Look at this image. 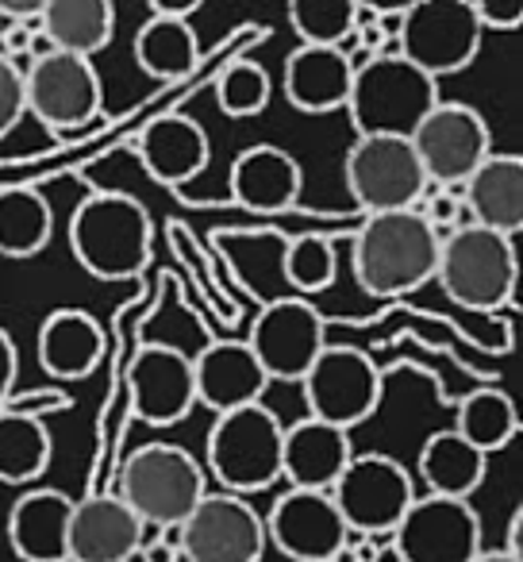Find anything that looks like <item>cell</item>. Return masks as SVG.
<instances>
[{
  "label": "cell",
  "mask_w": 523,
  "mask_h": 562,
  "mask_svg": "<svg viewBox=\"0 0 523 562\" xmlns=\"http://www.w3.org/2000/svg\"><path fill=\"white\" fill-rule=\"evenodd\" d=\"M139 158L150 178L162 186H189L208 166V135L196 120L170 112V116H158L143 127Z\"/></svg>",
  "instance_id": "d4e9b609"
},
{
  "label": "cell",
  "mask_w": 523,
  "mask_h": 562,
  "mask_svg": "<svg viewBox=\"0 0 523 562\" xmlns=\"http://www.w3.org/2000/svg\"><path fill=\"white\" fill-rule=\"evenodd\" d=\"M458 193L469 224L512 239L523 227V158L489 155Z\"/></svg>",
  "instance_id": "603a6c76"
},
{
  "label": "cell",
  "mask_w": 523,
  "mask_h": 562,
  "mask_svg": "<svg viewBox=\"0 0 523 562\" xmlns=\"http://www.w3.org/2000/svg\"><path fill=\"white\" fill-rule=\"evenodd\" d=\"M354 459L351 431H339L331 424H320L305 416L300 424L285 428L282 443V477L289 490L305 493H331L346 462Z\"/></svg>",
  "instance_id": "44dd1931"
},
{
  "label": "cell",
  "mask_w": 523,
  "mask_h": 562,
  "mask_svg": "<svg viewBox=\"0 0 523 562\" xmlns=\"http://www.w3.org/2000/svg\"><path fill=\"white\" fill-rule=\"evenodd\" d=\"M397 562H474L481 554V516L469 501L416 493L393 531Z\"/></svg>",
  "instance_id": "9a60e30c"
},
{
  "label": "cell",
  "mask_w": 523,
  "mask_h": 562,
  "mask_svg": "<svg viewBox=\"0 0 523 562\" xmlns=\"http://www.w3.org/2000/svg\"><path fill=\"white\" fill-rule=\"evenodd\" d=\"M216 104L224 116L250 120L258 112H266L270 104V74L250 58L224 66L216 78Z\"/></svg>",
  "instance_id": "836d02e7"
},
{
  "label": "cell",
  "mask_w": 523,
  "mask_h": 562,
  "mask_svg": "<svg viewBox=\"0 0 523 562\" xmlns=\"http://www.w3.org/2000/svg\"><path fill=\"white\" fill-rule=\"evenodd\" d=\"M208 493L201 462L178 443H143L120 467L116 497L147 528H181Z\"/></svg>",
  "instance_id": "277c9868"
},
{
  "label": "cell",
  "mask_w": 523,
  "mask_h": 562,
  "mask_svg": "<svg viewBox=\"0 0 523 562\" xmlns=\"http://www.w3.org/2000/svg\"><path fill=\"white\" fill-rule=\"evenodd\" d=\"M489 459L466 443L458 431H435L420 447V477L431 497L469 501L485 482Z\"/></svg>",
  "instance_id": "83f0119b"
},
{
  "label": "cell",
  "mask_w": 523,
  "mask_h": 562,
  "mask_svg": "<svg viewBox=\"0 0 523 562\" xmlns=\"http://www.w3.org/2000/svg\"><path fill=\"white\" fill-rule=\"evenodd\" d=\"M481 24L469 0H420L405 4L397 27V55L431 81L466 70L481 50Z\"/></svg>",
  "instance_id": "52a82bcc"
},
{
  "label": "cell",
  "mask_w": 523,
  "mask_h": 562,
  "mask_svg": "<svg viewBox=\"0 0 523 562\" xmlns=\"http://www.w3.org/2000/svg\"><path fill=\"white\" fill-rule=\"evenodd\" d=\"M135 63L158 81H181L201 63V40L189 20L150 16L135 35Z\"/></svg>",
  "instance_id": "f546056e"
},
{
  "label": "cell",
  "mask_w": 523,
  "mask_h": 562,
  "mask_svg": "<svg viewBox=\"0 0 523 562\" xmlns=\"http://www.w3.org/2000/svg\"><path fill=\"white\" fill-rule=\"evenodd\" d=\"M439 247L443 232H435L420 209L366 216L351 247L354 278L369 297H405L435 281Z\"/></svg>",
  "instance_id": "6da1fadb"
},
{
  "label": "cell",
  "mask_w": 523,
  "mask_h": 562,
  "mask_svg": "<svg viewBox=\"0 0 523 562\" xmlns=\"http://www.w3.org/2000/svg\"><path fill=\"white\" fill-rule=\"evenodd\" d=\"M55 235V209L32 186H0V255L35 258Z\"/></svg>",
  "instance_id": "f1b7e54d"
},
{
  "label": "cell",
  "mask_w": 523,
  "mask_h": 562,
  "mask_svg": "<svg viewBox=\"0 0 523 562\" xmlns=\"http://www.w3.org/2000/svg\"><path fill=\"white\" fill-rule=\"evenodd\" d=\"M474 562H523V559H512V554H508L504 547H500V551H481Z\"/></svg>",
  "instance_id": "7bdbcfd3"
},
{
  "label": "cell",
  "mask_w": 523,
  "mask_h": 562,
  "mask_svg": "<svg viewBox=\"0 0 523 562\" xmlns=\"http://www.w3.org/2000/svg\"><path fill=\"white\" fill-rule=\"evenodd\" d=\"M104 359V328L86 308H55L39 328V362L58 382L96 374Z\"/></svg>",
  "instance_id": "484cf974"
},
{
  "label": "cell",
  "mask_w": 523,
  "mask_h": 562,
  "mask_svg": "<svg viewBox=\"0 0 523 562\" xmlns=\"http://www.w3.org/2000/svg\"><path fill=\"white\" fill-rule=\"evenodd\" d=\"M16 374H20V355H16V344L4 328H0V413L9 405L12 390H16Z\"/></svg>",
  "instance_id": "74e56055"
},
{
  "label": "cell",
  "mask_w": 523,
  "mask_h": 562,
  "mask_svg": "<svg viewBox=\"0 0 523 562\" xmlns=\"http://www.w3.org/2000/svg\"><path fill=\"white\" fill-rule=\"evenodd\" d=\"M420 216L428 220V224L439 232V224H454V220L466 216V212H462V201H458V196H454L451 189H443V196H435V201L428 204V212H420Z\"/></svg>",
  "instance_id": "f35d334b"
},
{
  "label": "cell",
  "mask_w": 523,
  "mask_h": 562,
  "mask_svg": "<svg viewBox=\"0 0 523 562\" xmlns=\"http://www.w3.org/2000/svg\"><path fill=\"white\" fill-rule=\"evenodd\" d=\"M143 562H178V543H170V539H158V543L143 547Z\"/></svg>",
  "instance_id": "b9f144b4"
},
{
  "label": "cell",
  "mask_w": 523,
  "mask_h": 562,
  "mask_svg": "<svg viewBox=\"0 0 523 562\" xmlns=\"http://www.w3.org/2000/svg\"><path fill=\"white\" fill-rule=\"evenodd\" d=\"M201 9V0H155L150 16H170V20H189V12Z\"/></svg>",
  "instance_id": "ab89813d"
},
{
  "label": "cell",
  "mask_w": 523,
  "mask_h": 562,
  "mask_svg": "<svg viewBox=\"0 0 523 562\" xmlns=\"http://www.w3.org/2000/svg\"><path fill=\"white\" fill-rule=\"evenodd\" d=\"M285 424L266 405H247L216 416L208 431V470L224 493L247 497L282 482Z\"/></svg>",
  "instance_id": "8992f818"
},
{
  "label": "cell",
  "mask_w": 523,
  "mask_h": 562,
  "mask_svg": "<svg viewBox=\"0 0 523 562\" xmlns=\"http://www.w3.org/2000/svg\"><path fill=\"white\" fill-rule=\"evenodd\" d=\"M116 9L109 0H47L39 16V35L50 50L93 58L112 43Z\"/></svg>",
  "instance_id": "4316f807"
},
{
  "label": "cell",
  "mask_w": 523,
  "mask_h": 562,
  "mask_svg": "<svg viewBox=\"0 0 523 562\" xmlns=\"http://www.w3.org/2000/svg\"><path fill=\"white\" fill-rule=\"evenodd\" d=\"M50 431L39 416L4 408L0 413V482L9 485H32L50 467Z\"/></svg>",
  "instance_id": "4dcf8cb0"
},
{
  "label": "cell",
  "mask_w": 523,
  "mask_h": 562,
  "mask_svg": "<svg viewBox=\"0 0 523 562\" xmlns=\"http://www.w3.org/2000/svg\"><path fill=\"white\" fill-rule=\"evenodd\" d=\"M24 112H27L24 70H20V63L4 58V50H0V139H4V135L24 120Z\"/></svg>",
  "instance_id": "d590c367"
},
{
  "label": "cell",
  "mask_w": 523,
  "mask_h": 562,
  "mask_svg": "<svg viewBox=\"0 0 523 562\" xmlns=\"http://www.w3.org/2000/svg\"><path fill=\"white\" fill-rule=\"evenodd\" d=\"M343 173L346 193L366 216L412 212L428 193V178L408 139H359L346 150Z\"/></svg>",
  "instance_id": "8fae6325"
},
{
  "label": "cell",
  "mask_w": 523,
  "mask_h": 562,
  "mask_svg": "<svg viewBox=\"0 0 523 562\" xmlns=\"http://www.w3.org/2000/svg\"><path fill=\"white\" fill-rule=\"evenodd\" d=\"M193 385L196 405L224 416L235 413V408L262 405L270 378L262 374L258 359L250 355L247 339H216L193 359Z\"/></svg>",
  "instance_id": "d6986e66"
},
{
  "label": "cell",
  "mask_w": 523,
  "mask_h": 562,
  "mask_svg": "<svg viewBox=\"0 0 523 562\" xmlns=\"http://www.w3.org/2000/svg\"><path fill=\"white\" fill-rule=\"evenodd\" d=\"M132 413L150 428H173L196 405L193 359L178 347L147 344L132 362Z\"/></svg>",
  "instance_id": "e0dca14e"
},
{
  "label": "cell",
  "mask_w": 523,
  "mask_h": 562,
  "mask_svg": "<svg viewBox=\"0 0 523 562\" xmlns=\"http://www.w3.org/2000/svg\"><path fill=\"white\" fill-rule=\"evenodd\" d=\"M262 520L266 543H274L289 562H343L351 547V531L328 493L289 490Z\"/></svg>",
  "instance_id": "2e32d148"
},
{
  "label": "cell",
  "mask_w": 523,
  "mask_h": 562,
  "mask_svg": "<svg viewBox=\"0 0 523 562\" xmlns=\"http://www.w3.org/2000/svg\"><path fill=\"white\" fill-rule=\"evenodd\" d=\"M439 101V81L400 55H369L366 63H354L346 112L359 139H412Z\"/></svg>",
  "instance_id": "3957f363"
},
{
  "label": "cell",
  "mask_w": 523,
  "mask_h": 562,
  "mask_svg": "<svg viewBox=\"0 0 523 562\" xmlns=\"http://www.w3.org/2000/svg\"><path fill=\"white\" fill-rule=\"evenodd\" d=\"M143 547L147 524L116 493H93L73 505L66 562H135Z\"/></svg>",
  "instance_id": "ac0fdd59"
},
{
  "label": "cell",
  "mask_w": 523,
  "mask_h": 562,
  "mask_svg": "<svg viewBox=\"0 0 523 562\" xmlns=\"http://www.w3.org/2000/svg\"><path fill=\"white\" fill-rule=\"evenodd\" d=\"M24 104L50 132H78L93 124L104 104V86L93 58L62 55V50L32 58L24 70Z\"/></svg>",
  "instance_id": "30bf717a"
},
{
  "label": "cell",
  "mask_w": 523,
  "mask_h": 562,
  "mask_svg": "<svg viewBox=\"0 0 523 562\" xmlns=\"http://www.w3.org/2000/svg\"><path fill=\"white\" fill-rule=\"evenodd\" d=\"M481 32H515L523 24L520 0H469Z\"/></svg>",
  "instance_id": "8d00e7d4"
},
{
  "label": "cell",
  "mask_w": 523,
  "mask_h": 562,
  "mask_svg": "<svg viewBox=\"0 0 523 562\" xmlns=\"http://www.w3.org/2000/svg\"><path fill=\"white\" fill-rule=\"evenodd\" d=\"M247 347L270 382H305L328 347V324L320 308L300 297L270 301L250 324Z\"/></svg>",
  "instance_id": "7c38bea8"
},
{
  "label": "cell",
  "mask_w": 523,
  "mask_h": 562,
  "mask_svg": "<svg viewBox=\"0 0 523 562\" xmlns=\"http://www.w3.org/2000/svg\"><path fill=\"white\" fill-rule=\"evenodd\" d=\"M147 209L127 193H89L70 216V250L78 266L96 281H132L150 258Z\"/></svg>",
  "instance_id": "7a4b0ae2"
},
{
  "label": "cell",
  "mask_w": 523,
  "mask_h": 562,
  "mask_svg": "<svg viewBox=\"0 0 523 562\" xmlns=\"http://www.w3.org/2000/svg\"><path fill=\"white\" fill-rule=\"evenodd\" d=\"M300 189H305L300 162L270 143L247 147L231 166V201L258 216H282L297 209Z\"/></svg>",
  "instance_id": "ffe728a7"
},
{
  "label": "cell",
  "mask_w": 523,
  "mask_h": 562,
  "mask_svg": "<svg viewBox=\"0 0 523 562\" xmlns=\"http://www.w3.org/2000/svg\"><path fill=\"white\" fill-rule=\"evenodd\" d=\"M289 24L300 47L343 50V43L354 40V0H293Z\"/></svg>",
  "instance_id": "d6a6232c"
},
{
  "label": "cell",
  "mask_w": 523,
  "mask_h": 562,
  "mask_svg": "<svg viewBox=\"0 0 523 562\" xmlns=\"http://www.w3.org/2000/svg\"><path fill=\"white\" fill-rule=\"evenodd\" d=\"M339 270V255L336 243L323 239V235H297V239L285 247L282 258V273L293 290L300 293H320L336 281Z\"/></svg>",
  "instance_id": "e575fe53"
},
{
  "label": "cell",
  "mask_w": 523,
  "mask_h": 562,
  "mask_svg": "<svg viewBox=\"0 0 523 562\" xmlns=\"http://www.w3.org/2000/svg\"><path fill=\"white\" fill-rule=\"evenodd\" d=\"M515 278H520V262H515V247L508 235L462 224L439 247L435 281L454 305L469 313H492V308L512 305Z\"/></svg>",
  "instance_id": "5b68a950"
},
{
  "label": "cell",
  "mask_w": 523,
  "mask_h": 562,
  "mask_svg": "<svg viewBox=\"0 0 523 562\" xmlns=\"http://www.w3.org/2000/svg\"><path fill=\"white\" fill-rule=\"evenodd\" d=\"M451 431H458L474 451L489 459L492 451H504L520 436V413L504 390H474L469 397H462Z\"/></svg>",
  "instance_id": "1f68e13d"
},
{
  "label": "cell",
  "mask_w": 523,
  "mask_h": 562,
  "mask_svg": "<svg viewBox=\"0 0 523 562\" xmlns=\"http://www.w3.org/2000/svg\"><path fill=\"white\" fill-rule=\"evenodd\" d=\"M328 497L336 501L351 536L377 539L397 531V524L412 508L416 490H412V474L393 454L369 451V454H354L346 462V470L331 485Z\"/></svg>",
  "instance_id": "ba28073f"
},
{
  "label": "cell",
  "mask_w": 523,
  "mask_h": 562,
  "mask_svg": "<svg viewBox=\"0 0 523 562\" xmlns=\"http://www.w3.org/2000/svg\"><path fill=\"white\" fill-rule=\"evenodd\" d=\"M73 501L62 490H27L9 513V543L24 562H66Z\"/></svg>",
  "instance_id": "cb8c5ba5"
},
{
  "label": "cell",
  "mask_w": 523,
  "mask_h": 562,
  "mask_svg": "<svg viewBox=\"0 0 523 562\" xmlns=\"http://www.w3.org/2000/svg\"><path fill=\"white\" fill-rule=\"evenodd\" d=\"M178 531V554L185 562H262L266 554V520L247 497L204 493Z\"/></svg>",
  "instance_id": "4fadbf2b"
},
{
  "label": "cell",
  "mask_w": 523,
  "mask_h": 562,
  "mask_svg": "<svg viewBox=\"0 0 523 562\" xmlns=\"http://www.w3.org/2000/svg\"><path fill=\"white\" fill-rule=\"evenodd\" d=\"M504 551L512 554V559H523V508H515L512 513V524H508V543Z\"/></svg>",
  "instance_id": "60d3db41"
},
{
  "label": "cell",
  "mask_w": 523,
  "mask_h": 562,
  "mask_svg": "<svg viewBox=\"0 0 523 562\" xmlns=\"http://www.w3.org/2000/svg\"><path fill=\"white\" fill-rule=\"evenodd\" d=\"M308 416L331 424L339 431H351L377 413L385 393V378L377 362L359 347H323V355L305 374Z\"/></svg>",
  "instance_id": "9c48e42d"
},
{
  "label": "cell",
  "mask_w": 523,
  "mask_h": 562,
  "mask_svg": "<svg viewBox=\"0 0 523 562\" xmlns=\"http://www.w3.org/2000/svg\"><path fill=\"white\" fill-rule=\"evenodd\" d=\"M354 78V58L336 47H297L285 58V101L305 116H328L346 109Z\"/></svg>",
  "instance_id": "7402d4cb"
},
{
  "label": "cell",
  "mask_w": 523,
  "mask_h": 562,
  "mask_svg": "<svg viewBox=\"0 0 523 562\" xmlns=\"http://www.w3.org/2000/svg\"><path fill=\"white\" fill-rule=\"evenodd\" d=\"M408 143L420 158L428 186L451 189V193L466 186L477 166L492 155V139L481 112L454 101H439Z\"/></svg>",
  "instance_id": "5bb4252c"
}]
</instances>
